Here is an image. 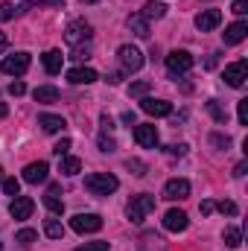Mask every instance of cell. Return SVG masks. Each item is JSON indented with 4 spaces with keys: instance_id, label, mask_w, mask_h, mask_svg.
Returning a JSON list of instances; mask_svg holds the SVG:
<instances>
[{
    "instance_id": "cell-1",
    "label": "cell",
    "mask_w": 248,
    "mask_h": 251,
    "mask_svg": "<svg viewBox=\"0 0 248 251\" xmlns=\"http://www.w3.org/2000/svg\"><path fill=\"white\" fill-rule=\"evenodd\" d=\"M117 187H120V181L111 173H91V176H85V190L94 193V196H111Z\"/></svg>"
},
{
    "instance_id": "cell-2",
    "label": "cell",
    "mask_w": 248,
    "mask_h": 251,
    "mask_svg": "<svg viewBox=\"0 0 248 251\" xmlns=\"http://www.w3.org/2000/svg\"><path fill=\"white\" fill-rule=\"evenodd\" d=\"M155 210V196H149V193H140V196H134L131 201H128V219L134 222V225H140L149 213Z\"/></svg>"
},
{
    "instance_id": "cell-3",
    "label": "cell",
    "mask_w": 248,
    "mask_h": 251,
    "mask_svg": "<svg viewBox=\"0 0 248 251\" xmlns=\"http://www.w3.org/2000/svg\"><path fill=\"white\" fill-rule=\"evenodd\" d=\"M117 59H120V70L123 73H134V70L143 67V53L137 47H131V44H123L117 50Z\"/></svg>"
},
{
    "instance_id": "cell-4",
    "label": "cell",
    "mask_w": 248,
    "mask_h": 251,
    "mask_svg": "<svg viewBox=\"0 0 248 251\" xmlns=\"http://www.w3.org/2000/svg\"><path fill=\"white\" fill-rule=\"evenodd\" d=\"M70 228L76 234H97L102 228V216H97V213H76L70 219Z\"/></svg>"
},
{
    "instance_id": "cell-5",
    "label": "cell",
    "mask_w": 248,
    "mask_h": 251,
    "mask_svg": "<svg viewBox=\"0 0 248 251\" xmlns=\"http://www.w3.org/2000/svg\"><path fill=\"white\" fill-rule=\"evenodd\" d=\"M0 70L6 76H24L29 70V53H12L0 62Z\"/></svg>"
},
{
    "instance_id": "cell-6",
    "label": "cell",
    "mask_w": 248,
    "mask_h": 251,
    "mask_svg": "<svg viewBox=\"0 0 248 251\" xmlns=\"http://www.w3.org/2000/svg\"><path fill=\"white\" fill-rule=\"evenodd\" d=\"M64 41L70 47H79L82 41H91V24L88 21H73L67 26V32H64Z\"/></svg>"
},
{
    "instance_id": "cell-7",
    "label": "cell",
    "mask_w": 248,
    "mask_h": 251,
    "mask_svg": "<svg viewBox=\"0 0 248 251\" xmlns=\"http://www.w3.org/2000/svg\"><path fill=\"white\" fill-rule=\"evenodd\" d=\"M246 79H248V62L246 59H240V62H234V64L225 67V82H228L231 88H243Z\"/></svg>"
},
{
    "instance_id": "cell-8",
    "label": "cell",
    "mask_w": 248,
    "mask_h": 251,
    "mask_svg": "<svg viewBox=\"0 0 248 251\" xmlns=\"http://www.w3.org/2000/svg\"><path fill=\"white\" fill-rule=\"evenodd\" d=\"M190 67H193V56H190L187 50H173V53L167 56V70L175 73V76H178V73H187Z\"/></svg>"
},
{
    "instance_id": "cell-9",
    "label": "cell",
    "mask_w": 248,
    "mask_h": 251,
    "mask_svg": "<svg viewBox=\"0 0 248 251\" xmlns=\"http://www.w3.org/2000/svg\"><path fill=\"white\" fill-rule=\"evenodd\" d=\"M32 210H35V201L29 199V196H15L12 199V204H9V213H12V219H29L32 216Z\"/></svg>"
},
{
    "instance_id": "cell-10",
    "label": "cell",
    "mask_w": 248,
    "mask_h": 251,
    "mask_svg": "<svg viewBox=\"0 0 248 251\" xmlns=\"http://www.w3.org/2000/svg\"><path fill=\"white\" fill-rule=\"evenodd\" d=\"M187 196H190V181L187 178H173V181L164 184V199H170V201H181Z\"/></svg>"
},
{
    "instance_id": "cell-11",
    "label": "cell",
    "mask_w": 248,
    "mask_h": 251,
    "mask_svg": "<svg viewBox=\"0 0 248 251\" xmlns=\"http://www.w3.org/2000/svg\"><path fill=\"white\" fill-rule=\"evenodd\" d=\"M134 140H137L140 146H146V149H155V146H158V128L152 123L134 126Z\"/></svg>"
},
{
    "instance_id": "cell-12",
    "label": "cell",
    "mask_w": 248,
    "mask_h": 251,
    "mask_svg": "<svg viewBox=\"0 0 248 251\" xmlns=\"http://www.w3.org/2000/svg\"><path fill=\"white\" fill-rule=\"evenodd\" d=\"M47 173H50L47 161H32V164H26V170H24V181H26V184H41V181H47Z\"/></svg>"
},
{
    "instance_id": "cell-13",
    "label": "cell",
    "mask_w": 248,
    "mask_h": 251,
    "mask_svg": "<svg viewBox=\"0 0 248 251\" xmlns=\"http://www.w3.org/2000/svg\"><path fill=\"white\" fill-rule=\"evenodd\" d=\"M187 225H190V219H187L184 210L173 207V210H167V213H164V228H167V231L178 234V231H187Z\"/></svg>"
},
{
    "instance_id": "cell-14",
    "label": "cell",
    "mask_w": 248,
    "mask_h": 251,
    "mask_svg": "<svg viewBox=\"0 0 248 251\" xmlns=\"http://www.w3.org/2000/svg\"><path fill=\"white\" fill-rule=\"evenodd\" d=\"M219 24H222V12H219V9H204V12L196 15V26H198L201 32H210V29H216Z\"/></svg>"
},
{
    "instance_id": "cell-15",
    "label": "cell",
    "mask_w": 248,
    "mask_h": 251,
    "mask_svg": "<svg viewBox=\"0 0 248 251\" xmlns=\"http://www.w3.org/2000/svg\"><path fill=\"white\" fill-rule=\"evenodd\" d=\"M140 108H143L149 117H170V114H173V105H170L167 100H152V97H146V100L140 102Z\"/></svg>"
},
{
    "instance_id": "cell-16",
    "label": "cell",
    "mask_w": 248,
    "mask_h": 251,
    "mask_svg": "<svg viewBox=\"0 0 248 251\" xmlns=\"http://www.w3.org/2000/svg\"><path fill=\"white\" fill-rule=\"evenodd\" d=\"M97 79H99V73L94 67H70L67 70V82H73V85H91Z\"/></svg>"
},
{
    "instance_id": "cell-17",
    "label": "cell",
    "mask_w": 248,
    "mask_h": 251,
    "mask_svg": "<svg viewBox=\"0 0 248 251\" xmlns=\"http://www.w3.org/2000/svg\"><path fill=\"white\" fill-rule=\"evenodd\" d=\"M246 35H248V24H246V21H237V24H231V26L222 32V38H225V44H228V47H234V44L246 41Z\"/></svg>"
},
{
    "instance_id": "cell-18",
    "label": "cell",
    "mask_w": 248,
    "mask_h": 251,
    "mask_svg": "<svg viewBox=\"0 0 248 251\" xmlns=\"http://www.w3.org/2000/svg\"><path fill=\"white\" fill-rule=\"evenodd\" d=\"M62 64H64V56H62V50H47L44 53V70L47 73H62Z\"/></svg>"
},
{
    "instance_id": "cell-19",
    "label": "cell",
    "mask_w": 248,
    "mask_h": 251,
    "mask_svg": "<svg viewBox=\"0 0 248 251\" xmlns=\"http://www.w3.org/2000/svg\"><path fill=\"white\" fill-rule=\"evenodd\" d=\"M128 29L137 35V38H149V21L143 18V15H128Z\"/></svg>"
},
{
    "instance_id": "cell-20",
    "label": "cell",
    "mask_w": 248,
    "mask_h": 251,
    "mask_svg": "<svg viewBox=\"0 0 248 251\" xmlns=\"http://www.w3.org/2000/svg\"><path fill=\"white\" fill-rule=\"evenodd\" d=\"M44 204L53 210V213H62L64 210V201H62V187L59 184H53V187L47 190V196H44Z\"/></svg>"
},
{
    "instance_id": "cell-21",
    "label": "cell",
    "mask_w": 248,
    "mask_h": 251,
    "mask_svg": "<svg viewBox=\"0 0 248 251\" xmlns=\"http://www.w3.org/2000/svg\"><path fill=\"white\" fill-rule=\"evenodd\" d=\"M38 126H41L44 131L56 134V131H62L67 123H64V117H59V114H41V117H38Z\"/></svg>"
},
{
    "instance_id": "cell-22",
    "label": "cell",
    "mask_w": 248,
    "mask_h": 251,
    "mask_svg": "<svg viewBox=\"0 0 248 251\" xmlns=\"http://www.w3.org/2000/svg\"><path fill=\"white\" fill-rule=\"evenodd\" d=\"M35 102H44V105H50V102H59V88H53V85H41V88H35Z\"/></svg>"
},
{
    "instance_id": "cell-23",
    "label": "cell",
    "mask_w": 248,
    "mask_h": 251,
    "mask_svg": "<svg viewBox=\"0 0 248 251\" xmlns=\"http://www.w3.org/2000/svg\"><path fill=\"white\" fill-rule=\"evenodd\" d=\"M167 15V6L161 3V0H146V6H143V18L146 21H158V18H164Z\"/></svg>"
},
{
    "instance_id": "cell-24",
    "label": "cell",
    "mask_w": 248,
    "mask_h": 251,
    "mask_svg": "<svg viewBox=\"0 0 248 251\" xmlns=\"http://www.w3.org/2000/svg\"><path fill=\"white\" fill-rule=\"evenodd\" d=\"M222 240H225V246H228V249H240V243H243V231L231 225V228H225Z\"/></svg>"
},
{
    "instance_id": "cell-25",
    "label": "cell",
    "mask_w": 248,
    "mask_h": 251,
    "mask_svg": "<svg viewBox=\"0 0 248 251\" xmlns=\"http://www.w3.org/2000/svg\"><path fill=\"white\" fill-rule=\"evenodd\" d=\"M79 170H82V161H79V158H73V155H64L62 158V173L64 176H76Z\"/></svg>"
},
{
    "instance_id": "cell-26",
    "label": "cell",
    "mask_w": 248,
    "mask_h": 251,
    "mask_svg": "<svg viewBox=\"0 0 248 251\" xmlns=\"http://www.w3.org/2000/svg\"><path fill=\"white\" fill-rule=\"evenodd\" d=\"M44 234H47L50 240H62V237H64L62 222H56V219H47V222H44Z\"/></svg>"
},
{
    "instance_id": "cell-27",
    "label": "cell",
    "mask_w": 248,
    "mask_h": 251,
    "mask_svg": "<svg viewBox=\"0 0 248 251\" xmlns=\"http://www.w3.org/2000/svg\"><path fill=\"white\" fill-rule=\"evenodd\" d=\"M207 111L213 114V120H216V123H225V120H228V114H225V108H222V105H219L216 100H210V102H207Z\"/></svg>"
},
{
    "instance_id": "cell-28",
    "label": "cell",
    "mask_w": 248,
    "mask_h": 251,
    "mask_svg": "<svg viewBox=\"0 0 248 251\" xmlns=\"http://www.w3.org/2000/svg\"><path fill=\"white\" fill-rule=\"evenodd\" d=\"M38 240V234L32 231V228H24V231H18V237H15V243H21V246H32Z\"/></svg>"
},
{
    "instance_id": "cell-29",
    "label": "cell",
    "mask_w": 248,
    "mask_h": 251,
    "mask_svg": "<svg viewBox=\"0 0 248 251\" xmlns=\"http://www.w3.org/2000/svg\"><path fill=\"white\" fill-rule=\"evenodd\" d=\"M149 82H131V88H128V97H146L149 94Z\"/></svg>"
},
{
    "instance_id": "cell-30",
    "label": "cell",
    "mask_w": 248,
    "mask_h": 251,
    "mask_svg": "<svg viewBox=\"0 0 248 251\" xmlns=\"http://www.w3.org/2000/svg\"><path fill=\"white\" fill-rule=\"evenodd\" d=\"M18 190H21V181H18V178H3V193H6V196H12V199H15V196H18Z\"/></svg>"
},
{
    "instance_id": "cell-31",
    "label": "cell",
    "mask_w": 248,
    "mask_h": 251,
    "mask_svg": "<svg viewBox=\"0 0 248 251\" xmlns=\"http://www.w3.org/2000/svg\"><path fill=\"white\" fill-rule=\"evenodd\" d=\"M237 117H240V126H248V100L237 102Z\"/></svg>"
},
{
    "instance_id": "cell-32",
    "label": "cell",
    "mask_w": 248,
    "mask_h": 251,
    "mask_svg": "<svg viewBox=\"0 0 248 251\" xmlns=\"http://www.w3.org/2000/svg\"><path fill=\"white\" fill-rule=\"evenodd\" d=\"M67 152H70V140H67V137H62V140H59V143L53 146V155H59V158H64Z\"/></svg>"
},
{
    "instance_id": "cell-33",
    "label": "cell",
    "mask_w": 248,
    "mask_h": 251,
    "mask_svg": "<svg viewBox=\"0 0 248 251\" xmlns=\"http://www.w3.org/2000/svg\"><path fill=\"white\" fill-rule=\"evenodd\" d=\"M15 18V6L12 3H0V21H12Z\"/></svg>"
},
{
    "instance_id": "cell-34",
    "label": "cell",
    "mask_w": 248,
    "mask_h": 251,
    "mask_svg": "<svg viewBox=\"0 0 248 251\" xmlns=\"http://www.w3.org/2000/svg\"><path fill=\"white\" fill-rule=\"evenodd\" d=\"M76 251H108V243H85V246H79Z\"/></svg>"
},
{
    "instance_id": "cell-35",
    "label": "cell",
    "mask_w": 248,
    "mask_h": 251,
    "mask_svg": "<svg viewBox=\"0 0 248 251\" xmlns=\"http://www.w3.org/2000/svg\"><path fill=\"white\" fill-rule=\"evenodd\" d=\"M216 207H219L222 213H228V216H237V204H234V201H219Z\"/></svg>"
},
{
    "instance_id": "cell-36",
    "label": "cell",
    "mask_w": 248,
    "mask_h": 251,
    "mask_svg": "<svg viewBox=\"0 0 248 251\" xmlns=\"http://www.w3.org/2000/svg\"><path fill=\"white\" fill-rule=\"evenodd\" d=\"M38 6H62V0H35V3H26L24 9H38Z\"/></svg>"
},
{
    "instance_id": "cell-37",
    "label": "cell",
    "mask_w": 248,
    "mask_h": 251,
    "mask_svg": "<svg viewBox=\"0 0 248 251\" xmlns=\"http://www.w3.org/2000/svg\"><path fill=\"white\" fill-rule=\"evenodd\" d=\"M24 91H26L24 82H12V85H9V94H12V97H24Z\"/></svg>"
},
{
    "instance_id": "cell-38",
    "label": "cell",
    "mask_w": 248,
    "mask_h": 251,
    "mask_svg": "<svg viewBox=\"0 0 248 251\" xmlns=\"http://www.w3.org/2000/svg\"><path fill=\"white\" fill-rule=\"evenodd\" d=\"M128 170H134V176H146V164H140V161H128Z\"/></svg>"
},
{
    "instance_id": "cell-39",
    "label": "cell",
    "mask_w": 248,
    "mask_h": 251,
    "mask_svg": "<svg viewBox=\"0 0 248 251\" xmlns=\"http://www.w3.org/2000/svg\"><path fill=\"white\" fill-rule=\"evenodd\" d=\"M234 15H246L248 12V0H234V9H231Z\"/></svg>"
},
{
    "instance_id": "cell-40",
    "label": "cell",
    "mask_w": 248,
    "mask_h": 251,
    "mask_svg": "<svg viewBox=\"0 0 248 251\" xmlns=\"http://www.w3.org/2000/svg\"><path fill=\"white\" fill-rule=\"evenodd\" d=\"M99 149H102V152H114V140L102 134V137H99Z\"/></svg>"
},
{
    "instance_id": "cell-41",
    "label": "cell",
    "mask_w": 248,
    "mask_h": 251,
    "mask_svg": "<svg viewBox=\"0 0 248 251\" xmlns=\"http://www.w3.org/2000/svg\"><path fill=\"white\" fill-rule=\"evenodd\" d=\"M167 152H170V155H184V152H187V143H173Z\"/></svg>"
},
{
    "instance_id": "cell-42",
    "label": "cell",
    "mask_w": 248,
    "mask_h": 251,
    "mask_svg": "<svg viewBox=\"0 0 248 251\" xmlns=\"http://www.w3.org/2000/svg\"><path fill=\"white\" fill-rule=\"evenodd\" d=\"M246 170H248V164H246V161H240V164H237V170H234V176H237V178H243V176H246Z\"/></svg>"
},
{
    "instance_id": "cell-43",
    "label": "cell",
    "mask_w": 248,
    "mask_h": 251,
    "mask_svg": "<svg viewBox=\"0 0 248 251\" xmlns=\"http://www.w3.org/2000/svg\"><path fill=\"white\" fill-rule=\"evenodd\" d=\"M213 143H216V146H225V149H228V143H231V140H228V137H222V134H213Z\"/></svg>"
},
{
    "instance_id": "cell-44",
    "label": "cell",
    "mask_w": 248,
    "mask_h": 251,
    "mask_svg": "<svg viewBox=\"0 0 248 251\" xmlns=\"http://www.w3.org/2000/svg\"><path fill=\"white\" fill-rule=\"evenodd\" d=\"M99 120H102V128H105V131H108V128H114V120H111V117H108V114H102V117H99Z\"/></svg>"
},
{
    "instance_id": "cell-45",
    "label": "cell",
    "mask_w": 248,
    "mask_h": 251,
    "mask_svg": "<svg viewBox=\"0 0 248 251\" xmlns=\"http://www.w3.org/2000/svg\"><path fill=\"white\" fill-rule=\"evenodd\" d=\"M201 213H204V216L213 213V201H201Z\"/></svg>"
},
{
    "instance_id": "cell-46",
    "label": "cell",
    "mask_w": 248,
    "mask_h": 251,
    "mask_svg": "<svg viewBox=\"0 0 248 251\" xmlns=\"http://www.w3.org/2000/svg\"><path fill=\"white\" fill-rule=\"evenodd\" d=\"M6 114H9V105H6V102H0V117H6Z\"/></svg>"
},
{
    "instance_id": "cell-47",
    "label": "cell",
    "mask_w": 248,
    "mask_h": 251,
    "mask_svg": "<svg viewBox=\"0 0 248 251\" xmlns=\"http://www.w3.org/2000/svg\"><path fill=\"white\" fill-rule=\"evenodd\" d=\"M0 50H6V35L0 32Z\"/></svg>"
},
{
    "instance_id": "cell-48",
    "label": "cell",
    "mask_w": 248,
    "mask_h": 251,
    "mask_svg": "<svg viewBox=\"0 0 248 251\" xmlns=\"http://www.w3.org/2000/svg\"><path fill=\"white\" fill-rule=\"evenodd\" d=\"M82 3H99V0H82Z\"/></svg>"
},
{
    "instance_id": "cell-49",
    "label": "cell",
    "mask_w": 248,
    "mask_h": 251,
    "mask_svg": "<svg viewBox=\"0 0 248 251\" xmlns=\"http://www.w3.org/2000/svg\"><path fill=\"white\" fill-rule=\"evenodd\" d=\"M0 178H3V167H0Z\"/></svg>"
}]
</instances>
